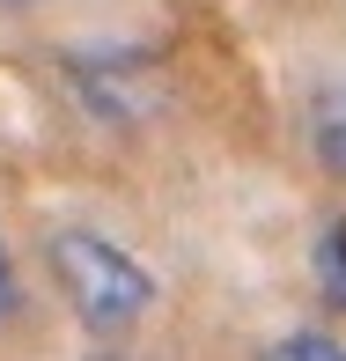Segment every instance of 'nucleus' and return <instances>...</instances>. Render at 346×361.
I'll list each match as a JSON object with an SVG mask.
<instances>
[{"label": "nucleus", "instance_id": "39448f33", "mask_svg": "<svg viewBox=\"0 0 346 361\" xmlns=\"http://www.w3.org/2000/svg\"><path fill=\"white\" fill-rule=\"evenodd\" d=\"M15 310V266H8V251H0V317Z\"/></svg>", "mask_w": 346, "mask_h": 361}, {"label": "nucleus", "instance_id": "f03ea898", "mask_svg": "<svg viewBox=\"0 0 346 361\" xmlns=\"http://www.w3.org/2000/svg\"><path fill=\"white\" fill-rule=\"evenodd\" d=\"M309 147H317V162L332 177H346V74L309 104Z\"/></svg>", "mask_w": 346, "mask_h": 361}, {"label": "nucleus", "instance_id": "f257e3e1", "mask_svg": "<svg viewBox=\"0 0 346 361\" xmlns=\"http://www.w3.org/2000/svg\"><path fill=\"white\" fill-rule=\"evenodd\" d=\"M44 266H52L59 295L96 339H118L155 310V273L140 266L133 251H118L96 228H52L44 236Z\"/></svg>", "mask_w": 346, "mask_h": 361}, {"label": "nucleus", "instance_id": "7ed1b4c3", "mask_svg": "<svg viewBox=\"0 0 346 361\" xmlns=\"http://www.w3.org/2000/svg\"><path fill=\"white\" fill-rule=\"evenodd\" d=\"M317 288H324L332 310H346V221H332L317 236Z\"/></svg>", "mask_w": 346, "mask_h": 361}, {"label": "nucleus", "instance_id": "20e7f679", "mask_svg": "<svg viewBox=\"0 0 346 361\" xmlns=\"http://www.w3.org/2000/svg\"><path fill=\"white\" fill-rule=\"evenodd\" d=\"M266 361H346V339L332 332H288V339H273Z\"/></svg>", "mask_w": 346, "mask_h": 361}]
</instances>
